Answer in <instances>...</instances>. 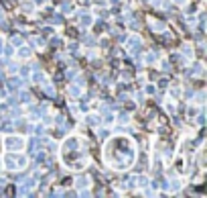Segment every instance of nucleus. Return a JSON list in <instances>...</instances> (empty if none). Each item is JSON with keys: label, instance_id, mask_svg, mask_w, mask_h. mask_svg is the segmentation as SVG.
Here are the masks:
<instances>
[{"label": "nucleus", "instance_id": "1", "mask_svg": "<svg viewBox=\"0 0 207 198\" xmlns=\"http://www.w3.org/2000/svg\"><path fill=\"white\" fill-rule=\"evenodd\" d=\"M104 155H106V164L110 165V168L122 172V169L132 165L136 149H134V143H132L128 137H114L106 143Z\"/></svg>", "mask_w": 207, "mask_h": 198}]
</instances>
